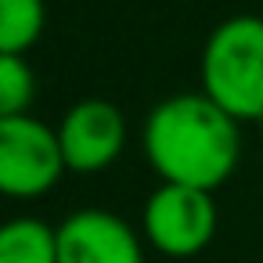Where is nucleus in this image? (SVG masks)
Returning <instances> with one entry per match:
<instances>
[{
    "label": "nucleus",
    "instance_id": "obj_1",
    "mask_svg": "<svg viewBox=\"0 0 263 263\" xmlns=\"http://www.w3.org/2000/svg\"><path fill=\"white\" fill-rule=\"evenodd\" d=\"M238 119H231L216 101L198 94L162 98L141 130L144 159L159 184H187L216 191L241 159Z\"/></svg>",
    "mask_w": 263,
    "mask_h": 263
},
{
    "label": "nucleus",
    "instance_id": "obj_2",
    "mask_svg": "<svg viewBox=\"0 0 263 263\" xmlns=\"http://www.w3.org/2000/svg\"><path fill=\"white\" fill-rule=\"evenodd\" d=\"M202 94L216 101L231 119L256 123L263 116V18L231 15L202 47L198 58Z\"/></svg>",
    "mask_w": 263,
    "mask_h": 263
},
{
    "label": "nucleus",
    "instance_id": "obj_3",
    "mask_svg": "<svg viewBox=\"0 0 263 263\" xmlns=\"http://www.w3.org/2000/svg\"><path fill=\"white\" fill-rule=\"evenodd\" d=\"M216 220L220 213L213 191L187 184H159L141 209V234L155 252L170 259H191L213 241Z\"/></svg>",
    "mask_w": 263,
    "mask_h": 263
},
{
    "label": "nucleus",
    "instance_id": "obj_4",
    "mask_svg": "<svg viewBox=\"0 0 263 263\" xmlns=\"http://www.w3.org/2000/svg\"><path fill=\"white\" fill-rule=\"evenodd\" d=\"M58 130L36 116L0 119V195L40 198L65 177Z\"/></svg>",
    "mask_w": 263,
    "mask_h": 263
},
{
    "label": "nucleus",
    "instance_id": "obj_5",
    "mask_svg": "<svg viewBox=\"0 0 263 263\" xmlns=\"http://www.w3.org/2000/svg\"><path fill=\"white\" fill-rule=\"evenodd\" d=\"M54 130H58L65 170L83 173V177L108 170L123 155L126 137H130L123 108L105 98H83V101L69 105Z\"/></svg>",
    "mask_w": 263,
    "mask_h": 263
},
{
    "label": "nucleus",
    "instance_id": "obj_6",
    "mask_svg": "<svg viewBox=\"0 0 263 263\" xmlns=\"http://www.w3.org/2000/svg\"><path fill=\"white\" fill-rule=\"evenodd\" d=\"M54 231L58 263H144L137 227L108 209H76Z\"/></svg>",
    "mask_w": 263,
    "mask_h": 263
},
{
    "label": "nucleus",
    "instance_id": "obj_7",
    "mask_svg": "<svg viewBox=\"0 0 263 263\" xmlns=\"http://www.w3.org/2000/svg\"><path fill=\"white\" fill-rule=\"evenodd\" d=\"M0 263H58V231L40 216L0 223Z\"/></svg>",
    "mask_w": 263,
    "mask_h": 263
},
{
    "label": "nucleus",
    "instance_id": "obj_8",
    "mask_svg": "<svg viewBox=\"0 0 263 263\" xmlns=\"http://www.w3.org/2000/svg\"><path fill=\"white\" fill-rule=\"evenodd\" d=\"M47 26L44 0H0V54H26Z\"/></svg>",
    "mask_w": 263,
    "mask_h": 263
},
{
    "label": "nucleus",
    "instance_id": "obj_9",
    "mask_svg": "<svg viewBox=\"0 0 263 263\" xmlns=\"http://www.w3.org/2000/svg\"><path fill=\"white\" fill-rule=\"evenodd\" d=\"M36 101V72L26 54H0V119L29 116Z\"/></svg>",
    "mask_w": 263,
    "mask_h": 263
},
{
    "label": "nucleus",
    "instance_id": "obj_10",
    "mask_svg": "<svg viewBox=\"0 0 263 263\" xmlns=\"http://www.w3.org/2000/svg\"><path fill=\"white\" fill-rule=\"evenodd\" d=\"M256 130H259V134H263V116H259V119H256Z\"/></svg>",
    "mask_w": 263,
    "mask_h": 263
}]
</instances>
